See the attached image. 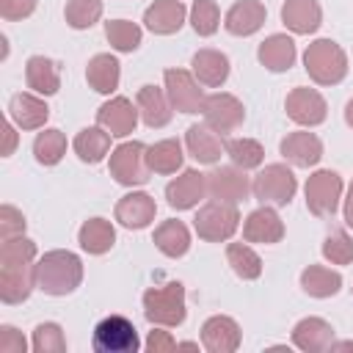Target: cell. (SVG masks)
I'll return each mask as SVG.
<instances>
[{
	"label": "cell",
	"instance_id": "obj_1",
	"mask_svg": "<svg viewBox=\"0 0 353 353\" xmlns=\"http://www.w3.org/2000/svg\"><path fill=\"white\" fill-rule=\"evenodd\" d=\"M36 245L25 237L19 240H3L0 248V295L6 303L25 301L33 281H36V265L33 262Z\"/></svg>",
	"mask_w": 353,
	"mask_h": 353
},
{
	"label": "cell",
	"instance_id": "obj_2",
	"mask_svg": "<svg viewBox=\"0 0 353 353\" xmlns=\"http://www.w3.org/2000/svg\"><path fill=\"white\" fill-rule=\"evenodd\" d=\"M80 259L69 251H50L36 265V284L50 295H66L80 284Z\"/></svg>",
	"mask_w": 353,
	"mask_h": 353
},
{
	"label": "cell",
	"instance_id": "obj_3",
	"mask_svg": "<svg viewBox=\"0 0 353 353\" xmlns=\"http://www.w3.org/2000/svg\"><path fill=\"white\" fill-rule=\"evenodd\" d=\"M303 63H306V72L323 85L339 83L345 77V72H347L345 52L328 39H320V41L309 44V50L303 55Z\"/></svg>",
	"mask_w": 353,
	"mask_h": 353
},
{
	"label": "cell",
	"instance_id": "obj_4",
	"mask_svg": "<svg viewBox=\"0 0 353 353\" xmlns=\"http://www.w3.org/2000/svg\"><path fill=\"white\" fill-rule=\"evenodd\" d=\"M143 306H146V317L152 323H163V325H176L185 320V292L182 284H165L160 290H149L143 295Z\"/></svg>",
	"mask_w": 353,
	"mask_h": 353
},
{
	"label": "cell",
	"instance_id": "obj_5",
	"mask_svg": "<svg viewBox=\"0 0 353 353\" xmlns=\"http://www.w3.org/2000/svg\"><path fill=\"white\" fill-rule=\"evenodd\" d=\"M94 350H99V353H135L138 350L135 325L121 314L105 317L94 328Z\"/></svg>",
	"mask_w": 353,
	"mask_h": 353
},
{
	"label": "cell",
	"instance_id": "obj_6",
	"mask_svg": "<svg viewBox=\"0 0 353 353\" xmlns=\"http://www.w3.org/2000/svg\"><path fill=\"white\" fill-rule=\"evenodd\" d=\"M295 176L287 165H268L256 179H254V193L259 201L268 204H290V199L295 196Z\"/></svg>",
	"mask_w": 353,
	"mask_h": 353
},
{
	"label": "cell",
	"instance_id": "obj_7",
	"mask_svg": "<svg viewBox=\"0 0 353 353\" xmlns=\"http://www.w3.org/2000/svg\"><path fill=\"white\" fill-rule=\"evenodd\" d=\"M143 143L132 141V143H121L113 154H110V171L121 185H143L146 176V154H143Z\"/></svg>",
	"mask_w": 353,
	"mask_h": 353
},
{
	"label": "cell",
	"instance_id": "obj_8",
	"mask_svg": "<svg viewBox=\"0 0 353 353\" xmlns=\"http://www.w3.org/2000/svg\"><path fill=\"white\" fill-rule=\"evenodd\" d=\"M237 210L234 204H223V201H212L204 210H199L196 215V232L204 240H226L234 229H237Z\"/></svg>",
	"mask_w": 353,
	"mask_h": 353
},
{
	"label": "cell",
	"instance_id": "obj_9",
	"mask_svg": "<svg viewBox=\"0 0 353 353\" xmlns=\"http://www.w3.org/2000/svg\"><path fill=\"white\" fill-rule=\"evenodd\" d=\"M342 193V179L334 171H317L306 182V204L314 215H334Z\"/></svg>",
	"mask_w": 353,
	"mask_h": 353
},
{
	"label": "cell",
	"instance_id": "obj_10",
	"mask_svg": "<svg viewBox=\"0 0 353 353\" xmlns=\"http://www.w3.org/2000/svg\"><path fill=\"white\" fill-rule=\"evenodd\" d=\"M201 113L215 132H232L243 121V105L229 94H212L204 99Z\"/></svg>",
	"mask_w": 353,
	"mask_h": 353
},
{
	"label": "cell",
	"instance_id": "obj_11",
	"mask_svg": "<svg viewBox=\"0 0 353 353\" xmlns=\"http://www.w3.org/2000/svg\"><path fill=\"white\" fill-rule=\"evenodd\" d=\"M165 85H168V99L176 110L182 113H199L204 105L201 88L193 83V77L182 69H168L165 72Z\"/></svg>",
	"mask_w": 353,
	"mask_h": 353
},
{
	"label": "cell",
	"instance_id": "obj_12",
	"mask_svg": "<svg viewBox=\"0 0 353 353\" xmlns=\"http://www.w3.org/2000/svg\"><path fill=\"white\" fill-rule=\"evenodd\" d=\"M207 193L223 204H237L248 196V179L234 168H215L207 174Z\"/></svg>",
	"mask_w": 353,
	"mask_h": 353
},
{
	"label": "cell",
	"instance_id": "obj_13",
	"mask_svg": "<svg viewBox=\"0 0 353 353\" xmlns=\"http://www.w3.org/2000/svg\"><path fill=\"white\" fill-rule=\"evenodd\" d=\"M207 190V176L199 174V171H185L182 176H176L174 182H168L165 188V196H168V204L176 207V210H190L201 201Z\"/></svg>",
	"mask_w": 353,
	"mask_h": 353
},
{
	"label": "cell",
	"instance_id": "obj_14",
	"mask_svg": "<svg viewBox=\"0 0 353 353\" xmlns=\"http://www.w3.org/2000/svg\"><path fill=\"white\" fill-rule=\"evenodd\" d=\"M287 113H290L292 121L312 127V124H320L325 119V102L312 88H295L287 97Z\"/></svg>",
	"mask_w": 353,
	"mask_h": 353
},
{
	"label": "cell",
	"instance_id": "obj_15",
	"mask_svg": "<svg viewBox=\"0 0 353 353\" xmlns=\"http://www.w3.org/2000/svg\"><path fill=\"white\" fill-rule=\"evenodd\" d=\"M97 121H99L110 135L124 138V135H130V132L135 130L138 116H135V108L130 105V99L116 97V99H110L108 105H102V108H99Z\"/></svg>",
	"mask_w": 353,
	"mask_h": 353
},
{
	"label": "cell",
	"instance_id": "obj_16",
	"mask_svg": "<svg viewBox=\"0 0 353 353\" xmlns=\"http://www.w3.org/2000/svg\"><path fill=\"white\" fill-rule=\"evenodd\" d=\"M265 22V6L259 0H240L226 14V30L234 36H251Z\"/></svg>",
	"mask_w": 353,
	"mask_h": 353
},
{
	"label": "cell",
	"instance_id": "obj_17",
	"mask_svg": "<svg viewBox=\"0 0 353 353\" xmlns=\"http://www.w3.org/2000/svg\"><path fill=\"white\" fill-rule=\"evenodd\" d=\"M281 154L295 165H314L323 154V143L312 132H292L281 141Z\"/></svg>",
	"mask_w": 353,
	"mask_h": 353
},
{
	"label": "cell",
	"instance_id": "obj_18",
	"mask_svg": "<svg viewBox=\"0 0 353 353\" xmlns=\"http://www.w3.org/2000/svg\"><path fill=\"white\" fill-rule=\"evenodd\" d=\"M116 218L127 229H143L154 218V201L146 193H130L116 204Z\"/></svg>",
	"mask_w": 353,
	"mask_h": 353
},
{
	"label": "cell",
	"instance_id": "obj_19",
	"mask_svg": "<svg viewBox=\"0 0 353 353\" xmlns=\"http://www.w3.org/2000/svg\"><path fill=\"white\" fill-rule=\"evenodd\" d=\"M243 234L251 243H279L281 234H284V226H281V221H279V215L273 210L262 207V210H254L248 215Z\"/></svg>",
	"mask_w": 353,
	"mask_h": 353
},
{
	"label": "cell",
	"instance_id": "obj_20",
	"mask_svg": "<svg viewBox=\"0 0 353 353\" xmlns=\"http://www.w3.org/2000/svg\"><path fill=\"white\" fill-rule=\"evenodd\" d=\"M182 19H185V6L179 0H157L143 17L146 28L154 33H174L182 28Z\"/></svg>",
	"mask_w": 353,
	"mask_h": 353
},
{
	"label": "cell",
	"instance_id": "obj_21",
	"mask_svg": "<svg viewBox=\"0 0 353 353\" xmlns=\"http://www.w3.org/2000/svg\"><path fill=\"white\" fill-rule=\"evenodd\" d=\"M281 19L295 33H312L320 25V6L314 0H287L281 8Z\"/></svg>",
	"mask_w": 353,
	"mask_h": 353
},
{
	"label": "cell",
	"instance_id": "obj_22",
	"mask_svg": "<svg viewBox=\"0 0 353 353\" xmlns=\"http://www.w3.org/2000/svg\"><path fill=\"white\" fill-rule=\"evenodd\" d=\"M47 105L30 94H17L11 97V105H8V116L22 127V130H36L47 121Z\"/></svg>",
	"mask_w": 353,
	"mask_h": 353
},
{
	"label": "cell",
	"instance_id": "obj_23",
	"mask_svg": "<svg viewBox=\"0 0 353 353\" xmlns=\"http://www.w3.org/2000/svg\"><path fill=\"white\" fill-rule=\"evenodd\" d=\"M193 72L204 85H221L229 77V58L215 50H201L193 55Z\"/></svg>",
	"mask_w": 353,
	"mask_h": 353
},
{
	"label": "cell",
	"instance_id": "obj_24",
	"mask_svg": "<svg viewBox=\"0 0 353 353\" xmlns=\"http://www.w3.org/2000/svg\"><path fill=\"white\" fill-rule=\"evenodd\" d=\"M259 61L270 69V72H284L292 66L295 61V44L290 36H270L268 41H262L259 47Z\"/></svg>",
	"mask_w": 353,
	"mask_h": 353
},
{
	"label": "cell",
	"instance_id": "obj_25",
	"mask_svg": "<svg viewBox=\"0 0 353 353\" xmlns=\"http://www.w3.org/2000/svg\"><path fill=\"white\" fill-rule=\"evenodd\" d=\"M138 110H141V116H143V121H146L149 127H163V124H168V119H171L168 102H165L163 91L154 88V85H143V88L138 91Z\"/></svg>",
	"mask_w": 353,
	"mask_h": 353
},
{
	"label": "cell",
	"instance_id": "obj_26",
	"mask_svg": "<svg viewBox=\"0 0 353 353\" xmlns=\"http://www.w3.org/2000/svg\"><path fill=\"white\" fill-rule=\"evenodd\" d=\"M85 77L94 85V91L110 94L119 85V61L113 55H94L91 63H88Z\"/></svg>",
	"mask_w": 353,
	"mask_h": 353
},
{
	"label": "cell",
	"instance_id": "obj_27",
	"mask_svg": "<svg viewBox=\"0 0 353 353\" xmlns=\"http://www.w3.org/2000/svg\"><path fill=\"white\" fill-rule=\"evenodd\" d=\"M58 66L44 58V55H33L28 61V85L39 94H55L58 91Z\"/></svg>",
	"mask_w": 353,
	"mask_h": 353
},
{
	"label": "cell",
	"instance_id": "obj_28",
	"mask_svg": "<svg viewBox=\"0 0 353 353\" xmlns=\"http://www.w3.org/2000/svg\"><path fill=\"white\" fill-rule=\"evenodd\" d=\"M108 146H110V132H102L99 127L80 130L74 138V152L85 163H99L108 154Z\"/></svg>",
	"mask_w": 353,
	"mask_h": 353
},
{
	"label": "cell",
	"instance_id": "obj_29",
	"mask_svg": "<svg viewBox=\"0 0 353 353\" xmlns=\"http://www.w3.org/2000/svg\"><path fill=\"white\" fill-rule=\"evenodd\" d=\"M154 243L165 256H182L190 245V234L185 229V223L179 221H165L163 226H157L154 232Z\"/></svg>",
	"mask_w": 353,
	"mask_h": 353
},
{
	"label": "cell",
	"instance_id": "obj_30",
	"mask_svg": "<svg viewBox=\"0 0 353 353\" xmlns=\"http://www.w3.org/2000/svg\"><path fill=\"white\" fill-rule=\"evenodd\" d=\"M116 234H113V226L102 218H94V221H85L83 229H80V245L88 251V254H105L110 245H113Z\"/></svg>",
	"mask_w": 353,
	"mask_h": 353
},
{
	"label": "cell",
	"instance_id": "obj_31",
	"mask_svg": "<svg viewBox=\"0 0 353 353\" xmlns=\"http://www.w3.org/2000/svg\"><path fill=\"white\" fill-rule=\"evenodd\" d=\"M188 149L199 163H215L221 157V141L201 124H193L188 130Z\"/></svg>",
	"mask_w": 353,
	"mask_h": 353
},
{
	"label": "cell",
	"instance_id": "obj_32",
	"mask_svg": "<svg viewBox=\"0 0 353 353\" xmlns=\"http://www.w3.org/2000/svg\"><path fill=\"white\" fill-rule=\"evenodd\" d=\"M204 345L210 350H232L237 345V325L229 317H212L204 323Z\"/></svg>",
	"mask_w": 353,
	"mask_h": 353
},
{
	"label": "cell",
	"instance_id": "obj_33",
	"mask_svg": "<svg viewBox=\"0 0 353 353\" xmlns=\"http://www.w3.org/2000/svg\"><path fill=\"white\" fill-rule=\"evenodd\" d=\"M146 163L157 174H171L182 165V149L179 141H160L146 152Z\"/></svg>",
	"mask_w": 353,
	"mask_h": 353
},
{
	"label": "cell",
	"instance_id": "obj_34",
	"mask_svg": "<svg viewBox=\"0 0 353 353\" xmlns=\"http://www.w3.org/2000/svg\"><path fill=\"white\" fill-rule=\"evenodd\" d=\"M301 284H303V290H306L309 295L325 298V295H334V292L339 290L342 279H339V273H331V270H325V268H317V265H312L309 270H303V276H301Z\"/></svg>",
	"mask_w": 353,
	"mask_h": 353
},
{
	"label": "cell",
	"instance_id": "obj_35",
	"mask_svg": "<svg viewBox=\"0 0 353 353\" xmlns=\"http://www.w3.org/2000/svg\"><path fill=\"white\" fill-rule=\"evenodd\" d=\"M33 152H36V160L39 163L55 165L63 157V152H66V138L61 135V130H44L33 141Z\"/></svg>",
	"mask_w": 353,
	"mask_h": 353
},
{
	"label": "cell",
	"instance_id": "obj_36",
	"mask_svg": "<svg viewBox=\"0 0 353 353\" xmlns=\"http://www.w3.org/2000/svg\"><path fill=\"white\" fill-rule=\"evenodd\" d=\"M226 256H229L232 270H234L240 279H256V276L262 273V262H259V256H256L248 245H243V243H232L229 251H226Z\"/></svg>",
	"mask_w": 353,
	"mask_h": 353
},
{
	"label": "cell",
	"instance_id": "obj_37",
	"mask_svg": "<svg viewBox=\"0 0 353 353\" xmlns=\"http://www.w3.org/2000/svg\"><path fill=\"white\" fill-rule=\"evenodd\" d=\"M105 33H108L110 44H113L116 50H121V52H132V50L141 44V28L132 25V22H127V19L108 22Z\"/></svg>",
	"mask_w": 353,
	"mask_h": 353
},
{
	"label": "cell",
	"instance_id": "obj_38",
	"mask_svg": "<svg viewBox=\"0 0 353 353\" xmlns=\"http://www.w3.org/2000/svg\"><path fill=\"white\" fill-rule=\"evenodd\" d=\"M102 14V3L99 0H69L66 3V22L77 30L91 28Z\"/></svg>",
	"mask_w": 353,
	"mask_h": 353
},
{
	"label": "cell",
	"instance_id": "obj_39",
	"mask_svg": "<svg viewBox=\"0 0 353 353\" xmlns=\"http://www.w3.org/2000/svg\"><path fill=\"white\" fill-rule=\"evenodd\" d=\"M226 154H229L240 168H254V165H259L262 157H265L262 146H259L256 141H251V138H234V141H229V143H226Z\"/></svg>",
	"mask_w": 353,
	"mask_h": 353
},
{
	"label": "cell",
	"instance_id": "obj_40",
	"mask_svg": "<svg viewBox=\"0 0 353 353\" xmlns=\"http://www.w3.org/2000/svg\"><path fill=\"white\" fill-rule=\"evenodd\" d=\"M218 6L212 0H196L193 3V11H190V22H193V30L199 36H210L215 33L218 28Z\"/></svg>",
	"mask_w": 353,
	"mask_h": 353
},
{
	"label": "cell",
	"instance_id": "obj_41",
	"mask_svg": "<svg viewBox=\"0 0 353 353\" xmlns=\"http://www.w3.org/2000/svg\"><path fill=\"white\" fill-rule=\"evenodd\" d=\"M323 254H325V259H331L336 265H347L353 259V240L345 232H336L323 243Z\"/></svg>",
	"mask_w": 353,
	"mask_h": 353
},
{
	"label": "cell",
	"instance_id": "obj_42",
	"mask_svg": "<svg viewBox=\"0 0 353 353\" xmlns=\"http://www.w3.org/2000/svg\"><path fill=\"white\" fill-rule=\"evenodd\" d=\"M33 347L36 350H52V347H63V339H61V328L55 323H44L36 328V336H33Z\"/></svg>",
	"mask_w": 353,
	"mask_h": 353
},
{
	"label": "cell",
	"instance_id": "obj_43",
	"mask_svg": "<svg viewBox=\"0 0 353 353\" xmlns=\"http://www.w3.org/2000/svg\"><path fill=\"white\" fill-rule=\"evenodd\" d=\"M22 229H25V221H22V212H17L14 207H3L0 210V234H3V240H11L14 234H22Z\"/></svg>",
	"mask_w": 353,
	"mask_h": 353
},
{
	"label": "cell",
	"instance_id": "obj_44",
	"mask_svg": "<svg viewBox=\"0 0 353 353\" xmlns=\"http://www.w3.org/2000/svg\"><path fill=\"white\" fill-rule=\"evenodd\" d=\"M33 8H36V0H0L3 19H22L33 14Z\"/></svg>",
	"mask_w": 353,
	"mask_h": 353
},
{
	"label": "cell",
	"instance_id": "obj_45",
	"mask_svg": "<svg viewBox=\"0 0 353 353\" xmlns=\"http://www.w3.org/2000/svg\"><path fill=\"white\" fill-rule=\"evenodd\" d=\"M0 331H3V334H0V350H3V353H11V350L22 353V350H25V339L17 336L11 325H3Z\"/></svg>",
	"mask_w": 353,
	"mask_h": 353
},
{
	"label": "cell",
	"instance_id": "obj_46",
	"mask_svg": "<svg viewBox=\"0 0 353 353\" xmlns=\"http://www.w3.org/2000/svg\"><path fill=\"white\" fill-rule=\"evenodd\" d=\"M149 347H152V350H160V347H174V345H171L160 331H152V336H149Z\"/></svg>",
	"mask_w": 353,
	"mask_h": 353
},
{
	"label": "cell",
	"instance_id": "obj_47",
	"mask_svg": "<svg viewBox=\"0 0 353 353\" xmlns=\"http://www.w3.org/2000/svg\"><path fill=\"white\" fill-rule=\"evenodd\" d=\"M3 132H6V146H3V154L8 157V154L14 152V143H17V135H14V127H11V124H6V130H3Z\"/></svg>",
	"mask_w": 353,
	"mask_h": 353
},
{
	"label": "cell",
	"instance_id": "obj_48",
	"mask_svg": "<svg viewBox=\"0 0 353 353\" xmlns=\"http://www.w3.org/2000/svg\"><path fill=\"white\" fill-rule=\"evenodd\" d=\"M345 221H347V226H353V185H350V196L345 204Z\"/></svg>",
	"mask_w": 353,
	"mask_h": 353
},
{
	"label": "cell",
	"instance_id": "obj_49",
	"mask_svg": "<svg viewBox=\"0 0 353 353\" xmlns=\"http://www.w3.org/2000/svg\"><path fill=\"white\" fill-rule=\"evenodd\" d=\"M345 119H347V124L353 127V99L347 102V110H345Z\"/></svg>",
	"mask_w": 353,
	"mask_h": 353
}]
</instances>
